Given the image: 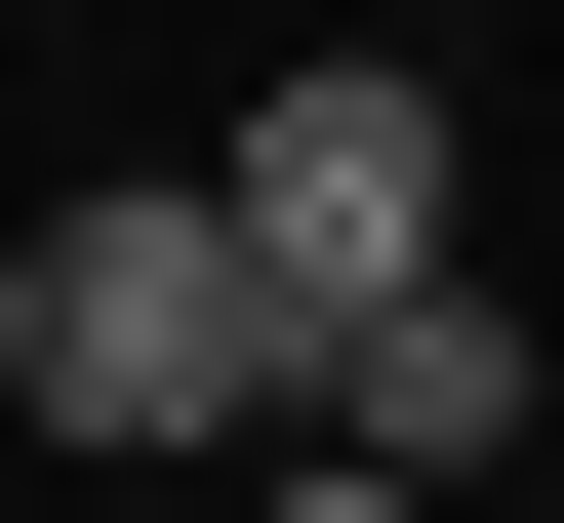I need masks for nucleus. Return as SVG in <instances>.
<instances>
[{
  "mask_svg": "<svg viewBox=\"0 0 564 523\" xmlns=\"http://www.w3.org/2000/svg\"><path fill=\"white\" fill-rule=\"evenodd\" d=\"M202 242H242L282 323H364V282H444V81H403V41H323V81H242V162H202Z\"/></svg>",
  "mask_w": 564,
  "mask_h": 523,
  "instance_id": "2",
  "label": "nucleus"
},
{
  "mask_svg": "<svg viewBox=\"0 0 564 523\" xmlns=\"http://www.w3.org/2000/svg\"><path fill=\"white\" fill-rule=\"evenodd\" d=\"M0 403H41V443H242V403H282V282L202 242V162H162V201H41Z\"/></svg>",
  "mask_w": 564,
  "mask_h": 523,
  "instance_id": "1",
  "label": "nucleus"
},
{
  "mask_svg": "<svg viewBox=\"0 0 564 523\" xmlns=\"http://www.w3.org/2000/svg\"><path fill=\"white\" fill-rule=\"evenodd\" d=\"M282 403H323V483H403V523H444L484 443H524V323H484V282H364V323H282Z\"/></svg>",
  "mask_w": 564,
  "mask_h": 523,
  "instance_id": "3",
  "label": "nucleus"
},
{
  "mask_svg": "<svg viewBox=\"0 0 564 523\" xmlns=\"http://www.w3.org/2000/svg\"><path fill=\"white\" fill-rule=\"evenodd\" d=\"M242 523H403V483H323V443H282V483H242Z\"/></svg>",
  "mask_w": 564,
  "mask_h": 523,
  "instance_id": "4",
  "label": "nucleus"
}]
</instances>
